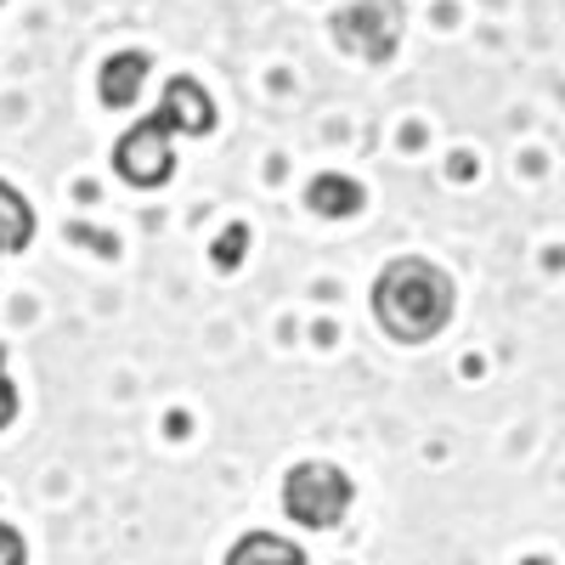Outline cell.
<instances>
[{"mask_svg": "<svg viewBox=\"0 0 565 565\" xmlns=\"http://www.w3.org/2000/svg\"><path fill=\"white\" fill-rule=\"evenodd\" d=\"M402 29H407V7L402 0H351L328 18V34H334L340 52L362 57L367 68H385L402 45Z\"/></svg>", "mask_w": 565, "mask_h": 565, "instance_id": "obj_3", "label": "cell"}, {"mask_svg": "<svg viewBox=\"0 0 565 565\" xmlns=\"http://www.w3.org/2000/svg\"><path fill=\"white\" fill-rule=\"evenodd\" d=\"M34 244V210L12 181H0V255H23Z\"/></svg>", "mask_w": 565, "mask_h": 565, "instance_id": "obj_9", "label": "cell"}, {"mask_svg": "<svg viewBox=\"0 0 565 565\" xmlns=\"http://www.w3.org/2000/svg\"><path fill=\"white\" fill-rule=\"evenodd\" d=\"M351 503H356L351 476L340 463H328V458H306V463H295L289 476H282V514H289L295 526H306V532L345 526Z\"/></svg>", "mask_w": 565, "mask_h": 565, "instance_id": "obj_2", "label": "cell"}, {"mask_svg": "<svg viewBox=\"0 0 565 565\" xmlns=\"http://www.w3.org/2000/svg\"><path fill=\"white\" fill-rule=\"evenodd\" d=\"M0 565H29V543L12 521H0Z\"/></svg>", "mask_w": 565, "mask_h": 565, "instance_id": "obj_11", "label": "cell"}, {"mask_svg": "<svg viewBox=\"0 0 565 565\" xmlns=\"http://www.w3.org/2000/svg\"><path fill=\"white\" fill-rule=\"evenodd\" d=\"M306 204L317 215H328V221H345V215H356L367 204V193H362V181H351L340 170H322V175L306 181Z\"/></svg>", "mask_w": 565, "mask_h": 565, "instance_id": "obj_7", "label": "cell"}, {"mask_svg": "<svg viewBox=\"0 0 565 565\" xmlns=\"http://www.w3.org/2000/svg\"><path fill=\"white\" fill-rule=\"evenodd\" d=\"M153 57L148 52H114L103 68H97V97L103 108H130L141 97V79H148Z\"/></svg>", "mask_w": 565, "mask_h": 565, "instance_id": "obj_6", "label": "cell"}, {"mask_svg": "<svg viewBox=\"0 0 565 565\" xmlns=\"http://www.w3.org/2000/svg\"><path fill=\"white\" fill-rule=\"evenodd\" d=\"M114 170H119L125 186H141V193H153V186H164L175 175V130H170V119L159 108L141 114L114 141Z\"/></svg>", "mask_w": 565, "mask_h": 565, "instance_id": "obj_4", "label": "cell"}, {"mask_svg": "<svg viewBox=\"0 0 565 565\" xmlns=\"http://www.w3.org/2000/svg\"><path fill=\"white\" fill-rule=\"evenodd\" d=\"M0 7H7V0H0Z\"/></svg>", "mask_w": 565, "mask_h": 565, "instance_id": "obj_13", "label": "cell"}, {"mask_svg": "<svg viewBox=\"0 0 565 565\" xmlns=\"http://www.w3.org/2000/svg\"><path fill=\"white\" fill-rule=\"evenodd\" d=\"M244 244H249V226L238 221V226H226L221 238H215V266L226 271V266H238L244 260Z\"/></svg>", "mask_w": 565, "mask_h": 565, "instance_id": "obj_10", "label": "cell"}, {"mask_svg": "<svg viewBox=\"0 0 565 565\" xmlns=\"http://www.w3.org/2000/svg\"><path fill=\"white\" fill-rule=\"evenodd\" d=\"M159 114L170 119L175 136H210V130H215V103H210V90H204L193 74H175V79L164 85Z\"/></svg>", "mask_w": 565, "mask_h": 565, "instance_id": "obj_5", "label": "cell"}, {"mask_svg": "<svg viewBox=\"0 0 565 565\" xmlns=\"http://www.w3.org/2000/svg\"><path fill=\"white\" fill-rule=\"evenodd\" d=\"M12 418H18V385L7 380V367H0V430H7Z\"/></svg>", "mask_w": 565, "mask_h": 565, "instance_id": "obj_12", "label": "cell"}, {"mask_svg": "<svg viewBox=\"0 0 565 565\" xmlns=\"http://www.w3.org/2000/svg\"><path fill=\"white\" fill-rule=\"evenodd\" d=\"M226 565H311L306 548L282 532H244L226 548Z\"/></svg>", "mask_w": 565, "mask_h": 565, "instance_id": "obj_8", "label": "cell"}, {"mask_svg": "<svg viewBox=\"0 0 565 565\" xmlns=\"http://www.w3.org/2000/svg\"><path fill=\"white\" fill-rule=\"evenodd\" d=\"M458 311V289L452 277L424 260V255H396L380 277H373V317L396 345H424L436 340Z\"/></svg>", "mask_w": 565, "mask_h": 565, "instance_id": "obj_1", "label": "cell"}]
</instances>
